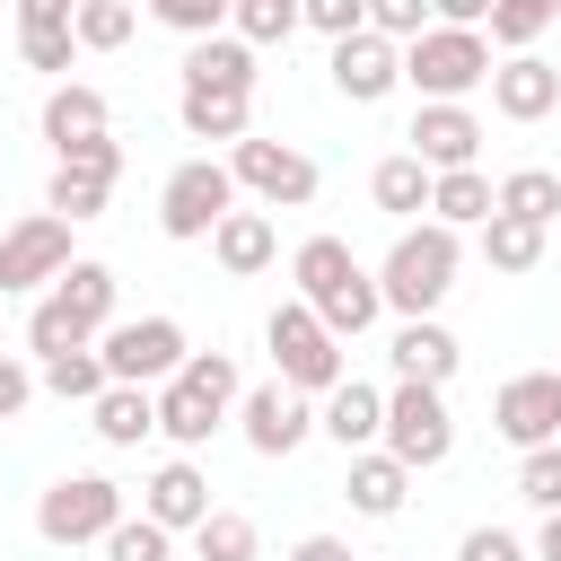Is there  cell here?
<instances>
[{
  "label": "cell",
  "mask_w": 561,
  "mask_h": 561,
  "mask_svg": "<svg viewBox=\"0 0 561 561\" xmlns=\"http://www.w3.org/2000/svg\"><path fill=\"white\" fill-rule=\"evenodd\" d=\"M403 140H412V158H421L430 175H438V167H473V158H482V114L438 96V105H421V114H412V131H403Z\"/></svg>",
  "instance_id": "e0dca14e"
},
{
  "label": "cell",
  "mask_w": 561,
  "mask_h": 561,
  "mask_svg": "<svg viewBox=\"0 0 561 561\" xmlns=\"http://www.w3.org/2000/svg\"><path fill=\"white\" fill-rule=\"evenodd\" d=\"M289 280H298V298L324 316V333L333 342H359L377 316H386V298H377V272L342 245V237H307L298 254H289Z\"/></svg>",
  "instance_id": "6da1fadb"
},
{
  "label": "cell",
  "mask_w": 561,
  "mask_h": 561,
  "mask_svg": "<svg viewBox=\"0 0 561 561\" xmlns=\"http://www.w3.org/2000/svg\"><path fill=\"white\" fill-rule=\"evenodd\" d=\"M263 342H272V377L298 386V394H324V386L351 377V351L324 333V316H316L307 298H280V307L263 316Z\"/></svg>",
  "instance_id": "8992f818"
},
{
  "label": "cell",
  "mask_w": 561,
  "mask_h": 561,
  "mask_svg": "<svg viewBox=\"0 0 561 561\" xmlns=\"http://www.w3.org/2000/svg\"><path fill=\"white\" fill-rule=\"evenodd\" d=\"M386 359H394V377H421V386H447L456 368H465V342L438 324V316H403L394 324V342H386Z\"/></svg>",
  "instance_id": "d6986e66"
},
{
  "label": "cell",
  "mask_w": 561,
  "mask_h": 561,
  "mask_svg": "<svg viewBox=\"0 0 561 561\" xmlns=\"http://www.w3.org/2000/svg\"><path fill=\"white\" fill-rule=\"evenodd\" d=\"M105 202H114V184H96V175H79V167H53V184H44V210H61L70 228L96 219Z\"/></svg>",
  "instance_id": "8d00e7d4"
},
{
  "label": "cell",
  "mask_w": 561,
  "mask_h": 561,
  "mask_svg": "<svg viewBox=\"0 0 561 561\" xmlns=\"http://www.w3.org/2000/svg\"><path fill=\"white\" fill-rule=\"evenodd\" d=\"M228 35H245L254 53L263 44H289L298 35V0H228Z\"/></svg>",
  "instance_id": "836d02e7"
},
{
  "label": "cell",
  "mask_w": 561,
  "mask_h": 561,
  "mask_svg": "<svg viewBox=\"0 0 561 561\" xmlns=\"http://www.w3.org/2000/svg\"><path fill=\"white\" fill-rule=\"evenodd\" d=\"M79 0H18V35H61Z\"/></svg>",
  "instance_id": "bcb514c9"
},
{
  "label": "cell",
  "mask_w": 561,
  "mask_h": 561,
  "mask_svg": "<svg viewBox=\"0 0 561 561\" xmlns=\"http://www.w3.org/2000/svg\"><path fill=\"white\" fill-rule=\"evenodd\" d=\"M254 79L263 70H254V44L245 35L219 26V35H193L184 44V88H237V96H254Z\"/></svg>",
  "instance_id": "603a6c76"
},
{
  "label": "cell",
  "mask_w": 561,
  "mask_h": 561,
  "mask_svg": "<svg viewBox=\"0 0 561 561\" xmlns=\"http://www.w3.org/2000/svg\"><path fill=\"white\" fill-rule=\"evenodd\" d=\"M403 79L421 88V105H438V96L465 105V96L491 79V35H482V26H438V18H430V26L403 44Z\"/></svg>",
  "instance_id": "5b68a950"
},
{
  "label": "cell",
  "mask_w": 561,
  "mask_h": 561,
  "mask_svg": "<svg viewBox=\"0 0 561 561\" xmlns=\"http://www.w3.org/2000/svg\"><path fill=\"white\" fill-rule=\"evenodd\" d=\"M228 175H237V193H254L263 210H307L316 202V158L307 149H289V140H228Z\"/></svg>",
  "instance_id": "30bf717a"
},
{
  "label": "cell",
  "mask_w": 561,
  "mask_h": 561,
  "mask_svg": "<svg viewBox=\"0 0 561 561\" xmlns=\"http://www.w3.org/2000/svg\"><path fill=\"white\" fill-rule=\"evenodd\" d=\"M517 500L526 508H561V438L517 447Z\"/></svg>",
  "instance_id": "74e56055"
},
{
  "label": "cell",
  "mask_w": 561,
  "mask_h": 561,
  "mask_svg": "<svg viewBox=\"0 0 561 561\" xmlns=\"http://www.w3.org/2000/svg\"><path fill=\"white\" fill-rule=\"evenodd\" d=\"M237 430H245V447L254 456H298L307 438H316V394H298V386H245L237 394Z\"/></svg>",
  "instance_id": "4fadbf2b"
},
{
  "label": "cell",
  "mask_w": 561,
  "mask_h": 561,
  "mask_svg": "<svg viewBox=\"0 0 561 561\" xmlns=\"http://www.w3.org/2000/svg\"><path fill=\"white\" fill-rule=\"evenodd\" d=\"M140 517H158L167 535H193V526L210 517V473H202L193 456H167V465L140 482Z\"/></svg>",
  "instance_id": "ac0fdd59"
},
{
  "label": "cell",
  "mask_w": 561,
  "mask_h": 561,
  "mask_svg": "<svg viewBox=\"0 0 561 561\" xmlns=\"http://www.w3.org/2000/svg\"><path fill=\"white\" fill-rule=\"evenodd\" d=\"M456 263H465V228H447V219H403V237H394L386 263H377V298H386L394 316H438L447 289H456Z\"/></svg>",
  "instance_id": "7a4b0ae2"
},
{
  "label": "cell",
  "mask_w": 561,
  "mask_h": 561,
  "mask_svg": "<svg viewBox=\"0 0 561 561\" xmlns=\"http://www.w3.org/2000/svg\"><path fill=\"white\" fill-rule=\"evenodd\" d=\"M561 18V0H491V53H535L543 44V26Z\"/></svg>",
  "instance_id": "1f68e13d"
},
{
  "label": "cell",
  "mask_w": 561,
  "mask_h": 561,
  "mask_svg": "<svg viewBox=\"0 0 561 561\" xmlns=\"http://www.w3.org/2000/svg\"><path fill=\"white\" fill-rule=\"evenodd\" d=\"M184 324L175 316H131V324H105L96 333V359H105V377L114 386H167L175 368H184Z\"/></svg>",
  "instance_id": "8fae6325"
},
{
  "label": "cell",
  "mask_w": 561,
  "mask_h": 561,
  "mask_svg": "<svg viewBox=\"0 0 561 561\" xmlns=\"http://www.w3.org/2000/svg\"><path fill=\"white\" fill-rule=\"evenodd\" d=\"M105 324H114V263L70 254V272H53V289H44L35 316H26V351H35V359L79 351V342H96Z\"/></svg>",
  "instance_id": "3957f363"
},
{
  "label": "cell",
  "mask_w": 561,
  "mask_h": 561,
  "mask_svg": "<svg viewBox=\"0 0 561 561\" xmlns=\"http://www.w3.org/2000/svg\"><path fill=\"white\" fill-rule=\"evenodd\" d=\"M316 430H324L342 456H359V447H377V430H386V394H377V386H359V377H342V386H324Z\"/></svg>",
  "instance_id": "44dd1931"
},
{
  "label": "cell",
  "mask_w": 561,
  "mask_h": 561,
  "mask_svg": "<svg viewBox=\"0 0 561 561\" xmlns=\"http://www.w3.org/2000/svg\"><path fill=\"white\" fill-rule=\"evenodd\" d=\"M377 447H386V456H403L412 473H430V465H447V456H456V421H447V386H421V377H394V394H386V430H377Z\"/></svg>",
  "instance_id": "52a82bcc"
},
{
  "label": "cell",
  "mask_w": 561,
  "mask_h": 561,
  "mask_svg": "<svg viewBox=\"0 0 561 561\" xmlns=\"http://www.w3.org/2000/svg\"><path fill=\"white\" fill-rule=\"evenodd\" d=\"M18 53H26V70H44V79H61L70 61H79V35L61 26V35H18Z\"/></svg>",
  "instance_id": "7bdbcfd3"
},
{
  "label": "cell",
  "mask_w": 561,
  "mask_h": 561,
  "mask_svg": "<svg viewBox=\"0 0 561 561\" xmlns=\"http://www.w3.org/2000/svg\"><path fill=\"white\" fill-rule=\"evenodd\" d=\"M333 88L351 96V105H377V96H394L403 88V44L394 35H377V26H351V35H333Z\"/></svg>",
  "instance_id": "9a60e30c"
},
{
  "label": "cell",
  "mask_w": 561,
  "mask_h": 561,
  "mask_svg": "<svg viewBox=\"0 0 561 561\" xmlns=\"http://www.w3.org/2000/svg\"><path fill=\"white\" fill-rule=\"evenodd\" d=\"M298 26H316V35H351V26H368V9H359V0H298Z\"/></svg>",
  "instance_id": "ee69618b"
},
{
  "label": "cell",
  "mask_w": 561,
  "mask_h": 561,
  "mask_svg": "<svg viewBox=\"0 0 561 561\" xmlns=\"http://www.w3.org/2000/svg\"><path fill=\"white\" fill-rule=\"evenodd\" d=\"M53 167H79V175L114 184V175H123V140H114V131H96V140H70V149H61Z\"/></svg>",
  "instance_id": "ab89813d"
},
{
  "label": "cell",
  "mask_w": 561,
  "mask_h": 561,
  "mask_svg": "<svg viewBox=\"0 0 561 561\" xmlns=\"http://www.w3.org/2000/svg\"><path fill=\"white\" fill-rule=\"evenodd\" d=\"M535 561H561V508H543V526H535Z\"/></svg>",
  "instance_id": "681fc988"
},
{
  "label": "cell",
  "mask_w": 561,
  "mask_h": 561,
  "mask_svg": "<svg viewBox=\"0 0 561 561\" xmlns=\"http://www.w3.org/2000/svg\"><path fill=\"white\" fill-rule=\"evenodd\" d=\"M228 210H237V175H228V158H184V167L158 184V228H167L175 245H202Z\"/></svg>",
  "instance_id": "ba28073f"
},
{
  "label": "cell",
  "mask_w": 561,
  "mask_h": 561,
  "mask_svg": "<svg viewBox=\"0 0 561 561\" xmlns=\"http://www.w3.org/2000/svg\"><path fill=\"white\" fill-rule=\"evenodd\" d=\"M237 394H245V377L228 351H184V368L158 386V438H175V456L210 447V430L237 412Z\"/></svg>",
  "instance_id": "277c9868"
},
{
  "label": "cell",
  "mask_w": 561,
  "mask_h": 561,
  "mask_svg": "<svg viewBox=\"0 0 561 561\" xmlns=\"http://www.w3.org/2000/svg\"><path fill=\"white\" fill-rule=\"evenodd\" d=\"M368 202H377L386 219H421V210H430V167H421L412 149L377 158V167H368Z\"/></svg>",
  "instance_id": "4316f807"
},
{
  "label": "cell",
  "mask_w": 561,
  "mask_h": 561,
  "mask_svg": "<svg viewBox=\"0 0 561 561\" xmlns=\"http://www.w3.org/2000/svg\"><path fill=\"white\" fill-rule=\"evenodd\" d=\"M88 430H96L105 447H140V438L158 430V386H105V394L88 403Z\"/></svg>",
  "instance_id": "484cf974"
},
{
  "label": "cell",
  "mask_w": 561,
  "mask_h": 561,
  "mask_svg": "<svg viewBox=\"0 0 561 561\" xmlns=\"http://www.w3.org/2000/svg\"><path fill=\"white\" fill-rule=\"evenodd\" d=\"M456 561H535V552H526L508 526H465V535H456Z\"/></svg>",
  "instance_id": "60d3db41"
},
{
  "label": "cell",
  "mask_w": 561,
  "mask_h": 561,
  "mask_svg": "<svg viewBox=\"0 0 561 561\" xmlns=\"http://www.w3.org/2000/svg\"><path fill=\"white\" fill-rule=\"evenodd\" d=\"M35 386L44 394H61V403H96L114 377H105V359H96V342H79V351H53L44 368H35Z\"/></svg>",
  "instance_id": "4dcf8cb0"
},
{
  "label": "cell",
  "mask_w": 561,
  "mask_h": 561,
  "mask_svg": "<svg viewBox=\"0 0 561 561\" xmlns=\"http://www.w3.org/2000/svg\"><path fill=\"white\" fill-rule=\"evenodd\" d=\"M53 272H70V219L61 210H26L18 228H0V298L53 289Z\"/></svg>",
  "instance_id": "7c38bea8"
},
{
  "label": "cell",
  "mask_w": 561,
  "mask_h": 561,
  "mask_svg": "<svg viewBox=\"0 0 561 561\" xmlns=\"http://www.w3.org/2000/svg\"><path fill=\"white\" fill-rule=\"evenodd\" d=\"M175 123H184L193 140H245L254 96H237V88H175Z\"/></svg>",
  "instance_id": "d4e9b609"
},
{
  "label": "cell",
  "mask_w": 561,
  "mask_h": 561,
  "mask_svg": "<svg viewBox=\"0 0 561 561\" xmlns=\"http://www.w3.org/2000/svg\"><path fill=\"white\" fill-rule=\"evenodd\" d=\"M430 219L482 228V219H491V175H482V167H438V175H430Z\"/></svg>",
  "instance_id": "83f0119b"
},
{
  "label": "cell",
  "mask_w": 561,
  "mask_h": 561,
  "mask_svg": "<svg viewBox=\"0 0 561 561\" xmlns=\"http://www.w3.org/2000/svg\"><path fill=\"white\" fill-rule=\"evenodd\" d=\"M342 500H351L359 517H403V500H412V465L386 456V447H359L351 473H342Z\"/></svg>",
  "instance_id": "7402d4cb"
},
{
  "label": "cell",
  "mask_w": 561,
  "mask_h": 561,
  "mask_svg": "<svg viewBox=\"0 0 561 561\" xmlns=\"http://www.w3.org/2000/svg\"><path fill=\"white\" fill-rule=\"evenodd\" d=\"M105 561H175V535H167L158 517H131V508H123V517L105 526Z\"/></svg>",
  "instance_id": "d590c367"
},
{
  "label": "cell",
  "mask_w": 561,
  "mask_h": 561,
  "mask_svg": "<svg viewBox=\"0 0 561 561\" xmlns=\"http://www.w3.org/2000/svg\"><path fill=\"white\" fill-rule=\"evenodd\" d=\"M491 430H500L508 447L561 438V368H517V377L491 394Z\"/></svg>",
  "instance_id": "5bb4252c"
},
{
  "label": "cell",
  "mask_w": 561,
  "mask_h": 561,
  "mask_svg": "<svg viewBox=\"0 0 561 561\" xmlns=\"http://www.w3.org/2000/svg\"><path fill=\"white\" fill-rule=\"evenodd\" d=\"M491 210H508V219H561V175L552 167H508L500 184H491Z\"/></svg>",
  "instance_id": "f546056e"
},
{
  "label": "cell",
  "mask_w": 561,
  "mask_h": 561,
  "mask_svg": "<svg viewBox=\"0 0 561 561\" xmlns=\"http://www.w3.org/2000/svg\"><path fill=\"white\" fill-rule=\"evenodd\" d=\"M149 18L193 44V35H219V26H228V0H149Z\"/></svg>",
  "instance_id": "f35d334b"
},
{
  "label": "cell",
  "mask_w": 561,
  "mask_h": 561,
  "mask_svg": "<svg viewBox=\"0 0 561 561\" xmlns=\"http://www.w3.org/2000/svg\"><path fill=\"white\" fill-rule=\"evenodd\" d=\"M482 88H491V114H500V123H543V114L561 105V70H552L543 53H500Z\"/></svg>",
  "instance_id": "2e32d148"
},
{
  "label": "cell",
  "mask_w": 561,
  "mask_h": 561,
  "mask_svg": "<svg viewBox=\"0 0 561 561\" xmlns=\"http://www.w3.org/2000/svg\"><path fill=\"white\" fill-rule=\"evenodd\" d=\"M280 561H359V552H351L342 535H298V543H289Z\"/></svg>",
  "instance_id": "7dc6e473"
},
{
  "label": "cell",
  "mask_w": 561,
  "mask_h": 561,
  "mask_svg": "<svg viewBox=\"0 0 561 561\" xmlns=\"http://www.w3.org/2000/svg\"><path fill=\"white\" fill-rule=\"evenodd\" d=\"M96 131H114L105 88H88V79H53V96H44V140H53V158H61L70 140H96Z\"/></svg>",
  "instance_id": "cb8c5ba5"
},
{
  "label": "cell",
  "mask_w": 561,
  "mask_h": 561,
  "mask_svg": "<svg viewBox=\"0 0 561 561\" xmlns=\"http://www.w3.org/2000/svg\"><path fill=\"white\" fill-rule=\"evenodd\" d=\"M26 403H35V368H26L18 351H0V421H18Z\"/></svg>",
  "instance_id": "f6af8a7d"
},
{
  "label": "cell",
  "mask_w": 561,
  "mask_h": 561,
  "mask_svg": "<svg viewBox=\"0 0 561 561\" xmlns=\"http://www.w3.org/2000/svg\"><path fill=\"white\" fill-rule=\"evenodd\" d=\"M193 561H254V517L210 508V517L193 526Z\"/></svg>",
  "instance_id": "e575fe53"
},
{
  "label": "cell",
  "mask_w": 561,
  "mask_h": 561,
  "mask_svg": "<svg viewBox=\"0 0 561 561\" xmlns=\"http://www.w3.org/2000/svg\"><path fill=\"white\" fill-rule=\"evenodd\" d=\"M430 18H438V26H482L491 0H430Z\"/></svg>",
  "instance_id": "c3c4849f"
},
{
  "label": "cell",
  "mask_w": 561,
  "mask_h": 561,
  "mask_svg": "<svg viewBox=\"0 0 561 561\" xmlns=\"http://www.w3.org/2000/svg\"><path fill=\"white\" fill-rule=\"evenodd\" d=\"M359 9H368V26L394 35V44H412V35L430 26V0H359Z\"/></svg>",
  "instance_id": "b9f144b4"
},
{
  "label": "cell",
  "mask_w": 561,
  "mask_h": 561,
  "mask_svg": "<svg viewBox=\"0 0 561 561\" xmlns=\"http://www.w3.org/2000/svg\"><path fill=\"white\" fill-rule=\"evenodd\" d=\"M543 245H552V228H543V219H508V210H491V219H482V263H491V272H535V263H543Z\"/></svg>",
  "instance_id": "f1b7e54d"
},
{
  "label": "cell",
  "mask_w": 561,
  "mask_h": 561,
  "mask_svg": "<svg viewBox=\"0 0 561 561\" xmlns=\"http://www.w3.org/2000/svg\"><path fill=\"white\" fill-rule=\"evenodd\" d=\"M131 26H140V9H131V0H79V9H70L79 53H123V44H131Z\"/></svg>",
  "instance_id": "d6a6232c"
},
{
  "label": "cell",
  "mask_w": 561,
  "mask_h": 561,
  "mask_svg": "<svg viewBox=\"0 0 561 561\" xmlns=\"http://www.w3.org/2000/svg\"><path fill=\"white\" fill-rule=\"evenodd\" d=\"M123 517V482L114 473H61L35 491V535L44 543H105V526Z\"/></svg>",
  "instance_id": "9c48e42d"
},
{
  "label": "cell",
  "mask_w": 561,
  "mask_h": 561,
  "mask_svg": "<svg viewBox=\"0 0 561 561\" xmlns=\"http://www.w3.org/2000/svg\"><path fill=\"white\" fill-rule=\"evenodd\" d=\"M210 254H219V272H228V280L272 272V263H280V228H272V210H228V219L210 228Z\"/></svg>",
  "instance_id": "ffe728a7"
}]
</instances>
